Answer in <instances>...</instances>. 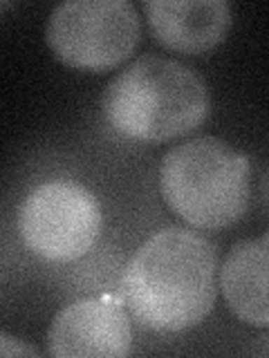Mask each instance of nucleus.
<instances>
[{
    "label": "nucleus",
    "mask_w": 269,
    "mask_h": 358,
    "mask_svg": "<svg viewBox=\"0 0 269 358\" xmlns=\"http://www.w3.org/2000/svg\"><path fill=\"white\" fill-rule=\"evenodd\" d=\"M18 231L27 249L50 262H72L95 246L101 206L95 193L76 182H48L25 197Z\"/></svg>",
    "instance_id": "obj_5"
},
{
    "label": "nucleus",
    "mask_w": 269,
    "mask_h": 358,
    "mask_svg": "<svg viewBox=\"0 0 269 358\" xmlns=\"http://www.w3.org/2000/svg\"><path fill=\"white\" fill-rule=\"evenodd\" d=\"M258 193H261L263 206L269 210V168H267L265 175H263V179H261V188H258Z\"/></svg>",
    "instance_id": "obj_10"
},
{
    "label": "nucleus",
    "mask_w": 269,
    "mask_h": 358,
    "mask_svg": "<svg viewBox=\"0 0 269 358\" xmlns=\"http://www.w3.org/2000/svg\"><path fill=\"white\" fill-rule=\"evenodd\" d=\"M139 34L142 20L130 0H65L45 25V41L56 59L90 72L126 61Z\"/></svg>",
    "instance_id": "obj_4"
},
{
    "label": "nucleus",
    "mask_w": 269,
    "mask_h": 358,
    "mask_svg": "<svg viewBox=\"0 0 269 358\" xmlns=\"http://www.w3.org/2000/svg\"><path fill=\"white\" fill-rule=\"evenodd\" d=\"M144 9L155 41L179 54L213 50L231 25V7L224 0H149Z\"/></svg>",
    "instance_id": "obj_7"
},
{
    "label": "nucleus",
    "mask_w": 269,
    "mask_h": 358,
    "mask_svg": "<svg viewBox=\"0 0 269 358\" xmlns=\"http://www.w3.org/2000/svg\"><path fill=\"white\" fill-rule=\"evenodd\" d=\"M220 255L193 229L168 227L146 240L123 268L119 294L130 316L153 331H184L205 320L218 298Z\"/></svg>",
    "instance_id": "obj_1"
},
{
    "label": "nucleus",
    "mask_w": 269,
    "mask_h": 358,
    "mask_svg": "<svg viewBox=\"0 0 269 358\" xmlns=\"http://www.w3.org/2000/svg\"><path fill=\"white\" fill-rule=\"evenodd\" d=\"M160 190L193 229H227L249 204V157L216 137L184 141L164 155Z\"/></svg>",
    "instance_id": "obj_3"
},
{
    "label": "nucleus",
    "mask_w": 269,
    "mask_h": 358,
    "mask_svg": "<svg viewBox=\"0 0 269 358\" xmlns=\"http://www.w3.org/2000/svg\"><path fill=\"white\" fill-rule=\"evenodd\" d=\"M101 112L123 137L168 141L202 126L209 115V90L188 65L144 56L106 85Z\"/></svg>",
    "instance_id": "obj_2"
},
{
    "label": "nucleus",
    "mask_w": 269,
    "mask_h": 358,
    "mask_svg": "<svg viewBox=\"0 0 269 358\" xmlns=\"http://www.w3.org/2000/svg\"><path fill=\"white\" fill-rule=\"evenodd\" d=\"M121 294L83 298L54 316L48 354L56 358H123L130 354L132 324Z\"/></svg>",
    "instance_id": "obj_6"
},
{
    "label": "nucleus",
    "mask_w": 269,
    "mask_h": 358,
    "mask_svg": "<svg viewBox=\"0 0 269 358\" xmlns=\"http://www.w3.org/2000/svg\"><path fill=\"white\" fill-rule=\"evenodd\" d=\"M218 285L235 318L251 327H269V231L258 240L233 244Z\"/></svg>",
    "instance_id": "obj_8"
},
{
    "label": "nucleus",
    "mask_w": 269,
    "mask_h": 358,
    "mask_svg": "<svg viewBox=\"0 0 269 358\" xmlns=\"http://www.w3.org/2000/svg\"><path fill=\"white\" fill-rule=\"evenodd\" d=\"M0 356H5V358H9V356H36L39 358L41 352L27 343H20L7 334H0Z\"/></svg>",
    "instance_id": "obj_9"
}]
</instances>
